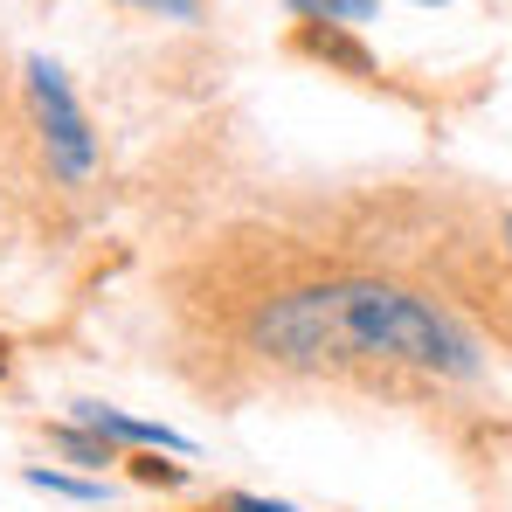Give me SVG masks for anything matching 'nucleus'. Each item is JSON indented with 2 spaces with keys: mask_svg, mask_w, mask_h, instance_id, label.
I'll return each mask as SVG.
<instances>
[{
  "mask_svg": "<svg viewBox=\"0 0 512 512\" xmlns=\"http://www.w3.org/2000/svg\"><path fill=\"white\" fill-rule=\"evenodd\" d=\"M153 7H167V14H180V21L194 14V0H153Z\"/></svg>",
  "mask_w": 512,
  "mask_h": 512,
  "instance_id": "obj_9",
  "label": "nucleus"
},
{
  "mask_svg": "<svg viewBox=\"0 0 512 512\" xmlns=\"http://www.w3.org/2000/svg\"><path fill=\"white\" fill-rule=\"evenodd\" d=\"M305 49H319V56H333V63H346L353 77H367V56H360L353 42H340L333 28H312V35H305Z\"/></svg>",
  "mask_w": 512,
  "mask_h": 512,
  "instance_id": "obj_4",
  "label": "nucleus"
},
{
  "mask_svg": "<svg viewBox=\"0 0 512 512\" xmlns=\"http://www.w3.org/2000/svg\"><path fill=\"white\" fill-rule=\"evenodd\" d=\"M0 374H7V340H0Z\"/></svg>",
  "mask_w": 512,
  "mask_h": 512,
  "instance_id": "obj_11",
  "label": "nucleus"
},
{
  "mask_svg": "<svg viewBox=\"0 0 512 512\" xmlns=\"http://www.w3.org/2000/svg\"><path fill=\"white\" fill-rule=\"evenodd\" d=\"M284 7H291V14H319V0H284Z\"/></svg>",
  "mask_w": 512,
  "mask_h": 512,
  "instance_id": "obj_10",
  "label": "nucleus"
},
{
  "mask_svg": "<svg viewBox=\"0 0 512 512\" xmlns=\"http://www.w3.org/2000/svg\"><path fill=\"white\" fill-rule=\"evenodd\" d=\"M28 97H35V125H42L49 167L63 173V180H84L97 167V139H90V118H84V104H77V90H70V77L49 56L28 63Z\"/></svg>",
  "mask_w": 512,
  "mask_h": 512,
  "instance_id": "obj_2",
  "label": "nucleus"
},
{
  "mask_svg": "<svg viewBox=\"0 0 512 512\" xmlns=\"http://www.w3.org/2000/svg\"><path fill=\"white\" fill-rule=\"evenodd\" d=\"M132 478H139V485H180V464H160V457H132Z\"/></svg>",
  "mask_w": 512,
  "mask_h": 512,
  "instance_id": "obj_7",
  "label": "nucleus"
},
{
  "mask_svg": "<svg viewBox=\"0 0 512 512\" xmlns=\"http://www.w3.org/2000/svg\"><path fill=\"white\" fill-rule=\"evenodd\" d=\"M229 512H298V506H284V499H256V492H236Z\"/></svg>",
  "mask_w": 512,
  "mask_h": 512,
  "instance_id": "obj_8",
  "label": "nucleus"
},
{
  "mask_svg": "<svg viewBox=\"0 0 512 512\" xmlns=\"http://www.w3.org/2000/svg\"><path fill=\"white\" fill-rule=\"evenodd\" d=\"M28 485H42V492H63V499H104V485H84V478H63V471H28Z\"/></svg>",
  "mask_w": 512,
  "mask_h": 512,
  "instance_id": "obj_5",
  "label": "nucleus"
},
{
  "mask_svg": "<svg viewBox=\"0 0 512 512\" xmlns=\"http://www.w3.org/2000/svg\"><path fill=\"white\" fill-rule=\"evenodd\" d=\"M506 243H512V215H506Z\"/></svg>",
  "mask_w": 512,
  "mask_h": 512,
  "instance_id": "obj_12",
  "label": "nucleus"
},
{
  "mask_svg": "<svg viewBox=\"0 0 512 512\" xmlns=\"http://www.w3.org/2000/svg\"><path fill=\"white\" fill-rule=\"evenodd\" d=\"M256 346L277 367H340V360H402L423 374H471L478 346L464 340L429 298L346 277V284H305L256 312Z\"/></svg>",
  "mask_w": 512,
  "mask_h": 512,
  "instance_id": "obj_1",
  "label": "nucleus"
},
{
  "mask_svg": "<svg viewBox=\"0 0 512 512\" xmlns=\"http://www.w3.org/2000/svg\"><path fill=\"white\" fill-rule=\"evenodd\" d=\"M423 7H443V0H423Z\"/></svg>",
  "mask_w": 512,
  "mask_h": 512,
  "instance_id": "obj_13",
  "label": "nucleus"
},
{
  "mask_svg": "<svg viewBox=\"0 0 512 512\" xmlns=\"http://www.w3.org/2000/svg\"><path fill=\"white\" fill-rule=\"evenodd\" d=\"M77 423H84L90 436H118V443H160V450H187L173 429L139 423V416H118V409H97V402H84V409H77Z\"/></svg>",
  "mask_w": 512,
  "mask_h": 512,
  "instance_id": "obj_3",
  "label": "nucleus"
},
{
  "mask_svg": "<svg viewBox=\"0 0 512 512\" xmlns=\"http://www.w3.org/2000/svg\"><path fill=\"white\" fill-rule=\"evenodd\" d=\"M319 21H346V28H360V21H374V0H319Z\"/></svg>",
  "mask_w": 512,
  "mask_h": 512,
  "instance_id": "obj_6",
  "label": "nucleus"
}]
</instances>
